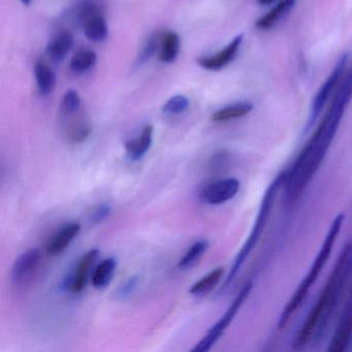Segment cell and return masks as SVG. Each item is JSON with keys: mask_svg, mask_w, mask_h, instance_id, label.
Returning a JSON list of instances; mask_svg holds the SVG:
<instances>
[{"mask_svg": "<svg viewBox=\"0 0 352 352\" xmlns=\"http://www.w3.org/2000/svg\"><path fill=\"white\" fill-rule=\"evenodd\" d=\"M351 98L352 71L346 76L327 114L298 154L292 168L286 172L282 188L285 190L288 201H296L300 197L320 168Z\"/></svg>", "mask_w": 352, "mask_h": 352, "instance_id": "obj_1", "label": "cell"}, {"mask_svg": "<svg viewBox=\"0 0 352 352\" xmlns=\"http://www.w3.org/2000/svg\"><path fill=\"white\" fill-rule=\"evenodd\" d=\"M352 273V241L342 249L339 258L325 283L320 296L315 302L304 324L296 333L292 347L300 349L308 345L309 342H316L324 335L338 305L341 300L344 288Z\"/></svg>", "mask_w": 352, "mask_h": 352, "instance_id": "obj_2", "label": "cell"}, {"mask_svg": "<svg viewBox=\"0 0 352 352\" xmlns=\"http://www.w3.org/2000/svg\"><path fill=\"white\" fill-rule=\"evenodd\" d=\"M343 214H339V215L333 220V222H331V226H329V232H327L324 241H323L322 246H321L318 254L315 257L314 263H313L310 271L307 274L304 280L300 282V285L296 288V292L292 294L289 302H287L285 308L282 311L281 317H280L279 320L280 329H284V327L287 325V323L289 322L292 315H294V313L298 311V309L302 306V302H305L307 296H308L309 290L313 287L315 282L317 281L319 276H320L325 263H327L329 257H331L333 245H335L338 236H339L340 232H341L342 224H343Z\"/></svg>", "mask_w": 352, "mask_h": 352, "instance_id": "obj_3", "label": "cell"}, {"mask_svg": "<svg viewBox=\"0 0 352 352\" xmlns=\"http://www.w3.org/2000/svg\"><path fill=\"white\" fill-rule=\"evenodd\" d=\"M285 176L286 172L281 173L267 186L265 195H263V201H261L258 214H257L252 230H251L246 242L244 243L242 248L239 251L236 258H234V263H232V267H230V273H228V278H226L221 290L226 289L232 283L234 278L238 276L239 272L242 269L243 265L248 259L249 255L251 254V252L256 247L257 243H258L259 239H261V234H263V230H265V226H267V220H269L270 216H271L272 210H273L274 203H275L278 192L283 187Z\"/></svg>", "mask_w": 352, "mask_h": 352, "instance_id": "obj_4", "label": "cell"}, {"mask_svg": "<svg viewBox=\"0 0 352 352\" xmlns=\"http://www.w3.org/2000/svg\"><path fill=\"white\" fill-rule=\"evenodd\" d=\"M253 284L251 282L247 283L242 289L239 292L238 296L234 298V302L230 304L228 307V310L224 313L223 316L218 320V322L208 331L207 335L204 337V339L201 342L197 344L192 351L195 352H206L209 351L216 342L220 339L224 331H226L230 323L234 320L236 315L238 314L239 310L241 307L243 306L247 298H248L249 294H250L251 290H252Z\"/></svg>", "mask_w": 352, "mask_h": 352, "instance_id": "obj_5", "label": "cell"}, {"mask_svg": "<svg viewBox=\"0 0 352 352\" xmlns=\"http://www.w3.org/2000/svg\"><path fill=\"white\" fill-rule=\"evenodd\" d=\"M77 17L88 40L102 43L108 38V23L98 3L92 0L83 1L78 8Z\"/></svg>", "mask_w": 352, "mask_h": 352, "instance_id": "obj_6", "label": "cell"}, {"mask_svg": "<svg viewBox=\"0 0 352 352\" xmlns=\"http://www.w3.org/2000/svg\"><path fill=\"white\" fill-rule=\"evenodd\" d=\"M100 257L98 249H91L80 258L75 270L65 278L63 288L72 294H80L85 289L89 281L90 273Z\"/></svg>", "mask_w": 352, "mask_h": 352, "instance_id": "obj_7", "label": "cell"}, {"mask_svg": "<svg viewBox=\"0 0 352 352\" xmlns=\"http://www.w3.org/2000/svg\"><path fill=\"white\" fill-rule=\"evenodd\" d=\"M347 54H344L343 56L340 58V60L338 61L337 65H336L335 69H333L331 75L327 78V81L322 84L320 89L318 90L316 96H315L314 100H313L312 108H311L310 117H309L308 123H307L306 131H308L309 129L315 124L319 115L322 112L323 108H324L327 100H329V96H331L336 84L338 83L342 73H343L344 67H345L346 63H347Z\"/></svg>", "mask_w": 352, "mask_h": 352, "instance_id": "obj_8", "label": "cell"}, {"mask_svg": "<svg viewBox=\"0 0 352 352\" xmlns=\"http://www.w3.org/2000/svg\"><path fill=\"white\" fill-rule=\"evenodd\" d=\"M41 263V251L32 248L22 253L12 267V281L15 285L22 286L28 283L38 271Z\"/></svg>", "mask_w": 352, "mask_h": 352, "instance_id": "obj_9", "label": "cell"}, {"mask_svg": "<svg viewBox=\"0 0 352 352\" xmlns=\"http://www.w3.org/2000/svg\"><path fill=\"white\" fill-rule=\"evenodd\" d=\"M240 182L236 178H226L208 185L201 193V199L212 206L222 205L238 195Z\"/></svg>", "mask_w": 352, "mask_h": 352, "instance_id": "obj_10", "label": "cell"}, {"mask_svg": "<svg viewBox=\"0 0 352 352\" xmlns=\"http://www.w3.org/2000/svg\"><path fill=\"white\" fill-rule=\"evenodd\" d=\"M352 339V289L345 308L338 323L335 333L329 342V351H345Z\"/></svg>", "mask_w": 352, "mask_h": 352, "instance_id": "obj_11", "label": "cell"}, {"mask_svg": "<svg viewBox=\"0 0 352 352\" xmlns=\"http://www.w3.org/2000/svg\"><path fill=\"white\" fill-rule=\"evenodd\" d=\"M243 38H244L243 34H239L226 48L222 49L217 54L201 57L197 60V63L203 69H208V71H221L236 58L239 50H240L241 45H242Z\"/></svg>", "mask_w": 352, "mask_h": 352, "instance_id": "obj_12", "label": "cell"}, {"mask_svg": "<svg viewBox=\"0 0 352 352\" xmlns=\"http://www.w3.org/2000/svg\"><path fill=\"white\" fill-rule=\"evenodd\" d=\"M80 230H81V226L77 222H71L59 228L47 244V253L52 256L60 254L79 234Z\"/></svg>", "mask_w": 352, "mask_h": 352, "instance_id": "obj_13", "label": "cell"}, {"mask_svg": "<svg viewBox=\"0 0 352 352\" xmlns=\"http://www.w3.org/2000/svg\"><path fill=\"white\" fill-rule=\"evenodd\" d=\"M63 117L65 119L63 131L67 141L73 144H80L88 139L91 133V127L88 121L80 115V112Z\"/></svg>", "mask_w": 352, "mask_h": 352, "instance_id": "obj_14", "label": "cell"}, {"mask_svg": "<svg viewBox=\"0 0 352 352\" xmlns=\"http://www.w3.org/2000/svg\"><path fill=\"white\" fill-rule=\"evenodd\" d=\"M153 126L151 124H147L144 127L139 137L125 143V151L129 160L137 162L145 156L153 142Z\"/></svg>", "mask_w": 352, "mask_h": 352, "instance_id": "obj_15", "label": "cell"}, {"mask_svg": "<svg viewBox=\"0 0 352 352\" xmlns=\"http://www.w3.org/2000/svg\"><path fill=\"white\" fill-rule=\"evenodd\" d=\"M74 36L67 30L59 32L47 46L49 57L55 61H61L73 48Z\"/></svg>", "mask_w": 352, "mask_h": 352, "instance_id": "obj_16", "label": "cell"}, {"mask_svg": "<svg viewBox=\"0 0 352 352\" xmlns=\"http://www.w3.org/2000/svg\"><path fill=\"white\" fill-rule=\"evenodd\" d=\"M294 5H296V0H280L278 5H276L271 11L267 12L265 16L257 20L255 25L261 30H270L279 22L283 16L289 13Z\"/></svg>", "mask_w": 352, "mask_h": 352, "instance_id": "obj_17", "label": "cell"}, {"mask_svg": "<svg viewBox=\"0 0 352 352\" xmlns=\"http://www.w3.org/2000/svg\"><path fill=\"white\" fill-rule=\"evenodd\" d=\"M36 85L42 96H46L52 94L56 86V75L54 71L45 61H38L34 67Z\"/></svg>", "mask_w": 352, "mask_h": 352, "instance_id": "obj_18", "label": "cell"}, {"mask_svg": "<svg viewBox=\"0 0 352 352\" xmlns=\"http://www.w3.org/2000/svg\"><path fill=\"white\" fill-rule=\"evenodd\" d=\"M181 41L178 34L168 32L162 34L160 47V59L164 63H173L176 61L180 52Z\"/></svg>", "mask_w": 352, "mask_h": 352, "instance_id": "obj_19", "label": "cell"}, {"mask_svg": "<svg viewBox=\"0 0 352 352\" xmlns=\"http://www.w3.org/2000/svg\"><path fill=\"white\" fill-rule=\"evenodd\" d=\"M253 106L250 102H242L224 107L216 111L212 115L211 119L214 122H226V121L234 120L247 116L252 111Z\"/></svg>", "mask_w": 352, "mask_h": 352, "instance_id": "obj_20", "label": "cell"}, {"mask_svg": "<svg viewBox=\"0 0 352 352\" xmlns=\"http://www.w3.org/2000/svg\"><path fill=\"white\" fill-rule=\"evenodd\" d=\"M116 259L110 257V258L102 261L94 270L92 275V284L98 289L106 288L112 281L113 276L116 271Z\"/></svg>", "mask_w": 352, "mask_h": 352, "instance_id": "obj_21", "label": "cell"}, {"mask_svg": "<svg viewBox=\"0 0 352 352\" xmlns=\"http://www.w3.org/2000/svg\"><path fill=\"white\" fill-rule=\"evenodd\" d=\"M98 63V55L92 50L79 51L72 58L69 67L75 74H85L91 71Z\"/></svg>", "mask_w": 352, "mask_h": 352, "instance_id": "obj_22", "label": "cell"}, {"mask_svg": "<svg viewBox=\"0 0 352 352\" xmlns=\"http://www.w3.org/2000/svg\"><path fill=\"white\" fill-rule=\"evenodd\" d=\"M223 267H216L213 271L210 272L208 275H206L205 277L199 280L197 283L193 284L189 292L193 294V296H201V294L210 292V290L213 289L217 285L218 282L223 277Z\"/></svg>", "mask_w": 352, "mask_h": 352, "instance_id": "obj_23", "label": "cell"}, {"mask_svg": "<svg viewBox=\"0 0 352 352\" xmlns=\"http://www.w3.org/2000/svg\"><path fill=\"white\" fill-rule=\"evenodd\" d=\"M208 248H209V242L207 240L197 241L187 250L184 256L180 259L179 267L180 269L192 267L193 265H197L201 261Z\"/></svg>", "mask_w": 352, "mask_h": 352, "instance_id": "obj_24", "label": "cell"}, {"mask_svg": "<svg viewBox=\"0 0 352 352\" xmlns=\"http://www.w3.org/2000/svg\"><path fill=\"white\" fill-rule=\"evenodd\" d=\"M82 102L79 94L76 90L69 89L65 92L61 100V114L63 116L81 112Z\"/></svg>", "mask_w": 352, "mask_h": 352, "instance_id": "obj_25", "label": "cell"}, {"mask_svg": "<svg viewBox=\"0 0 352 352\" xmlns=\"http://www.w3.org/2000/svg\"><path fill=\"white\" fill-rule=\"evenodd\" d=\"M189 108V100L184 96H173L162 107V112L166 115H180Z\"/></svg>", "mask_w": 352, "mask_h": 352, "instance_id": "obj_26", "label": "cell"}, {"mask_svg": "<svg viewBox=\"0 0 352 352\" xmlns=\"http://www.w3.org/2000/svg\"><path fill=\"white\" fill-rule=\"evenodd\" d=\"M160 43H162V36H155V34H153V36L148 40V42L146 43L145 46H144V48L142 49L141 52H140L139 57H138V67L144 65V63H147L148 60L151 59V57L155 54L158 46H160Z\"/></svg>", "mask_w": 352, "mask_h": 352, "instance_id": "obj_27", "label": "cell"}, {"mask_svg": "<svg viewBox=\"0 0 352 352\" xmlns=\"http://www.w3.org/2000/svg\"><path fill=\"white\" fill-rule=\"evenodd\" d=\"M111 210H112L111 209V206L108 205V204H102V205L98 206V207L94 210V212H92L90 221L94 224L104 221V220L110 215Z\"/></svg>", "mask_w": 352, "mask_h": 352, "instance_id": "obj_28", "label": "cell"}, {"mask_svg": "<svg viewBox=\"0 0 352 352\" xmlns=\"http://www.w3.org/2000/svg\"><path fill=\"white\" fill-rule=\"evenodd\" d=\"M138 283H139V277L138 276H133V277L129 278L119 289V296L121 298H126V296H131L133 294V290L137 287Z\"/></svg>", "mask_w": 352, "mask_h": 352, "instance_id": "obj_29", "label": "cell"}, {"mask_svg": "<svg viewBox=\"0 0 352 352\" xmlns=\"http://www.w3.org/2000/svg\"><path fill=\"white\" fill-rule=\"evenodd\" d=\"M257 1H258L259 5L261 6H269L275 3L277 0H257Z\"/></svg>", "mask_w": 352, "mask_h": 352, "instance_id": "obj_30", "label": "cell"}, {"mask_svg": "<svg viewBox=\"0 0 352 352\" xmlns=\"http://www.w3.org/2000/svg\"><path fill=\"white\" fill-rule=\"evenodd\" d=\"M30 1H32V0H21V3H23V5H25V6L30 5Z\"/></svg>", "mask_w": 352, "mask_h": 352, "instance_id": "obj_31", "label": "cell"}]
</instances>
